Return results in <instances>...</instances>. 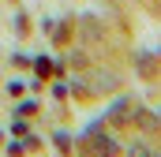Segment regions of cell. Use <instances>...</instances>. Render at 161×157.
<instances>
[{
  "label": "cell",
  "instance_id": "obj_1",
  "mask_svg": "<svg viewBox=\"0 0 161 157\" xmlns=\"http://www.w3.org/2000/svg\"><path fill=\"white\" fill-rule=\"evenodd\" d=\"M131 157H158V154H150V150H142V146H135V150H131Z\"/></svg>",
  "mask_w": 161,
  "mask_h": 157
}]
</instances>
